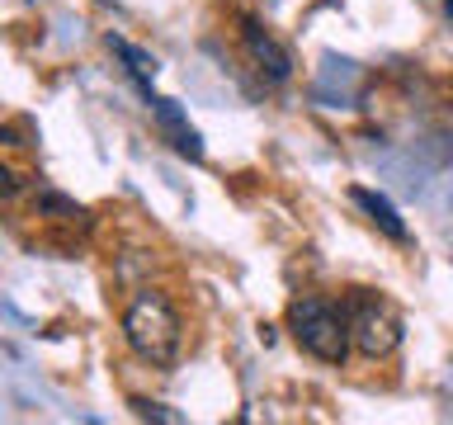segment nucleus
Wrapping results in <instances>:
<instances>
[{
    "mask_svg": "<svg viewBox=\"0 0 453 425\" xmlns=\"http://www.w3.org/2000/svg\"><path fill=\"white\" fill-rule=\"evenodd\" d=\"M123 340H127V350H133L142 364H151V368L175 364L184 326L175 317V307H170V298L156 293V289H142L133 303H127V312H123Z\"/></svg>",
    "mask_w": 453,
    "mask_h": 425,
    "instance_id": "1",
    "label": "nucleus"
},
{
    "mask_svg": "<svg viewBox=\"0 0 453 425\" xmlns=\"http://www.w3.org/2000/svg\"><path fill=\"white\" fill-rule=\"evenodd\" d=\"M288 331H293L297 345L321 364H345V354L354 345L345 307L331 303V298H317V293H303L288 303Z\"/></svg>",
    "mask_w": 453,
    "mask_h": 425,
    "instance_id": "2",
    "label": "nucleus"
},
{
    "mask_svg": "<svg viewBox=\"0 0 453 425\" xmlns=\"http://www.w3.org/2000/svg\"><path fill=\"white\" fill-rule=\"evenodd\" d=\"M340 307H345V317H349V340L359 345V354H368V359H388V354L402 345V312H396L388 298H378L368 289H354Z\"/></svg>",
    "mask_w": 453,
    "mask_h": 425,
    "instance_id": "3",
    "label": "nucleus"
},
{
    "mask_svg": "<svg viewBox=\"0 0 453 425\" xmlns=\"http://www.w3.org/2000/svg\"><path fill=\"white\" fill-rule=\"evenodd\" d=\"M241 34H246V52H250V62L260 66L274 85H283V81L293 76V57L283 52V42H279L274 34H269V28H260L255 19H246V28H241Z\"/></svg>",
    "mask_w": 453,
    "mask_h": 425,
    "instance_id": "4",
    "label": "nucleus"
},
{
    "mask_svg": "<svg viewBox=\"0 0 453 425\" xmlns=\"http://www.w3.org/2000/svg\"><path fill=\"white\" fill-rule=\"evenodd\" d=\"M151 113H156L161 133L170 137V147H175L180 156H189V161H198V156H203V142H198V133L189 128V119L180 113L175 99H151Z\"/></svg>",
    "mask_w": 453,
    "mask_h": 425,
    "instance_id": "5",
    "label": "nucleus"
},
{
    "mask_svg": "<svg viewBox=\"0 0 453 425\" xmlns=\"http://www.w3.org/2000/svg\"><path fill=\"white\" fill-rule=\"evenodd\" d=\"M349 198H354V204H359V208L368 212V222H373L382 236H392V241H406V236H411V232H406V222H402V212H396V208H392L382 194L364 189V184H354V189H349Z\"/></svg>",
    "mask_w": 453,
    "mask_h": 425,
    "instance_id": "6",
    "label": "nucleus"
},
{
    "mask_svg": "<svg viewBox=\"0 0 453 425\" xmlns=\"http://www.w3.org/2000/svg\"><path fill=\"white\" fill-rule=\"evenodd\" d=\"M104 42H109L113 57H123V66L133 71L137 81H151V76H156V57H151V52H142V48H133L127 38H113V34H109Z\"/></svg>",
    "mask_w": 453,
    "mask_h": 425,
    "instance_id": "7",
    "label": "nucleus"
},
{
    "mask_svg": "<svg viewBox=\"0 0 453 425\" xmlns=\"http://www.w3.org/2000/svg\"><path fill=\"white\" fill-rule=\"evenodd\" d=\"M19 170H14V166H5V161H0V198H14V194H19Z\"/></svg>",
    "mask_w": 453,
    "mask_h": 425,
    "instance_id": "8",
    "label": "nucleus"
},
{
    "mask_svg": "<svg viewBox=\"0 0 453 425\" xmlns=\"http://www.w3.org/2000/svg\"><path fill=\"white\" fill-rule=\"evenodd\" d=\"M133 406H137V416H147V421H170V425L180 421L175 411H165V406H156V402H133Z\"/></svg>",
    "mask_w": 453,
    "mask_h": 425,
    "instance_id": "9",
    "label": "nucleus"
}]
</instances>
